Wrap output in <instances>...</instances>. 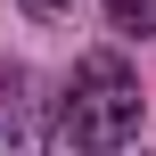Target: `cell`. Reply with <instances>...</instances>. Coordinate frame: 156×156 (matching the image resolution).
<instances>
[{"instance_id":"obj_1","label":"cell","mask_w":156,"mask_h":156,"mask_svg":"<svg viewBox=\"0 0 156 156\" xmlns=\"http://www.w3.org/2000/svg\"><path fill=\"white\" fill-rule=\"evenodd\" d=\"M66 140L82 156H107L123 148L132 132H140V82H132V66L115 58V49H90L82 66H74V82H66Z\"/></svg>"},{"instance_id":"obj_2","label":"cell","mask_w":156,"mask_h":156,"mask_svg":"<svg viewBox=\"0 0 156 156\" xmlns=\"http://www.w3.org/2000/svg\"><path fill=\"white\" fill-rule=\"evenodd\" d=\"M49 123H41V99L25 74H0V156H41Z\"/></svg>"},{"instance_id":"obj_3","label":"cell","mask_w":156,"mask_h":156,"mask_svg":"<svg viewBox=\"0 0 156 156\" xmlns=\"http://www.w3.org/2000/svg\"><path fill=\"white\" fill-rule=\"evenodd\" d=\"M115 33H156V0H107Z\"/></svg>"},{"instance_id":"obj_4","label":"cell","mask_w":156,"mask_h":156,"mask_svg":"<svg viewBox=\"0 0 156 156\" xmlns=\"http://www.w3.org/2000/svg\"><path fill=\"white\" fill-rule=\"evenodd\" d=\"M25 8H41V16H58V8H74V0H25Z\"/></svg>"},{"instance_id":"obj_5","label":"cell","mask_w":156,"mask_h":156,"mask_svg":"<svg viewBox=\"0 0 156 156\" xmlns=\"http://www.w3.org/2000/svg\"><path fill=\"white\" fill-rule=\"evenodd\" d=\"M148 156H156V148H148Z\"/></svg>"}]
</instances>
